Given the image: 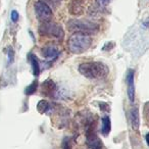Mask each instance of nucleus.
I'll return each mask as SVG.
<instances>
[{
    "label": "nucleus",
    "mask_w": 149,
    "mask_h": 149,
    "mask_svg": "<svg viewBox=\"0 0 149 149\" xmlns=\"http://www.w3.org/2000/svg\"><path fill=\"white\" fill-rule=\"evenodd\" d=\"M130 118H131V125H132V128L135 131L139 130V127H140V114H139V109L137 106L133 107L131 109L130 112Z\"/></svg>",
    "instance_id": "nucleus-8"
},
{
    "label": "nucleus",
    "mask_w": 149,
    "mask_h": 149,
    "mask_svg": "<svg viewBox=\"0 0 149 149\" xmlns=\"http://www.w3.org/2000/svg\"><path fill=\"white\" fill-rule=\"evenodd\" d=\"M96 1V4L98 5L99 7H101V8H104L105 6H107L108 3L111 1V0H95Z\"/></svg>",
    "instance_id": "nucleus-17"
},
{
    "label": "nucleus",
    "mask_w": 149,
    "mask_h": 149,
    "mask_svg": "<svg viewBox=\"0 0 149 149\" xmlns=\"http://www.w3.org/2000/svg\"><path fill=\"white\" fill-rule=\"evenodd\" d=\"M68 28L70 31L82 32L86 34L96 33L99 30V26L97 24L89 21H81V19H70L68 22Z\"/></svg>",
    "instance_id": "nucleus-3"
},
{
    "label": "nucleus",
    "mask_w": 149,
    "mask_h": 149,
    "mask_svg": "<svg viewBox=\"0 0 149 149\" xmlns=\"http://www.w3.org/2000/svg\"><path fill=\"white\" fill-rule=\"evenodd\" d=\"M86 140L89 149H102L103 144L100 140L99 137L96 135V133L93 131V129H88L87 134H86Z\"/></svg>",
    "instance_id": "nucleus-6"
},
{
    "label": "nucleus",
    "mask_w": 149,
    "mask_h": 149,
    "mask_svg": "<svg viewBox=\"0 0 149 149\" xmlns=\"http://www.w3.org/2000/svg\"><path fill=\"white\" fill-rule=\"evenodd\" d=\"M100 108H101L102 110H104V111H106V110H108V105L106 103H103V102H102V103H100Z\"/></svg>",
    "instance_id": "nucleus-20"
},
{
    "label": "nucleus",
    "mask_w": 149,
    "mask_h": 149,
    "mask_svg": "<svg viewBox=\"0 0 149 149\" xmlns=\"http://www.w3.org/2000/svg\"><path fill=\"white\" fill-rule=\"evenodd\" d=\"M29 57H30V62H31V64H32V70H33L34 76L38 77L40 74V64H39V61H38V58L36 57V55H34V54H30Z\"/></svg>",
    "instance_id": "nucleus-11"
},
{
    "label": "nucleus",
    "mask_w": 149,
    "mask_h": 149,
    "mask_svg": "<svg viewBox=\"0 0 149 149\" xmlns=\"http://www.w3.org/2000/svg\"><path fill=\"white\" fill-rule=\"evenodd\" d=\"M37 87H38V82L37 81H34L33 83L31 84V85H29L27 88H26L25 93L27 94V95H32V94H34L36 92V90H37Z\"/></svg>",
    "instance_id": "nucleus-15"
},
{
    "label": "nucleus",
    "mask_w": 149,
    "mask_h": 149,
    "mask_svg": "<svg viewBox=\"0 0 149 149\" xmlns=\"http://www.w3.org/2000/svg\"><path fill=\"white\" fill-rule=\"evenodd\" d=\"M60 1H61V0H51V2L54 3V4H58Z\"/></svg>",
    "instance_id": "nucleus-21"
},
{
    "label": "nucleus",
    "mask_w": 149,
    "mask_h": 149,
    "mask_svg": "<svg viewBox=\"0 0 149 149\" xmlns=\"http://www.w3.org/2000/svg\"><path fill=\"white\" fill-rule=\"evenodd\" d=\"M127 84H128V97L130 102L135 101V82L134 70H129L127 74Z\"/></svg>",
    "instance_id": "nucleus-7"
},
{
    "label": "nucleus",
    "mask_w": 149,
    "mask_h": 149,
    "mask_svg": "<svg viewBox=\"0 0 149 149\" xmlns=\"http://www.w3.org/2000/svg\"><path fill=\"white\" fill-rule=\"evenodd\" d=\"M54 90H55V85L52 81L48 80L45 83H43V92H45L46 94L53 93Z\"/></svg>",
    "instance_id": "nucleus-14"
},
{
    "label": "nucleus",
    "mask_w": 149,
    "mask_h": 149,
    "mask_svg": "<svg viewBox=\"0 0 149 149\" xmlns=\"http://www.w3.org/2000/svg\"><path fill=\"white\" fill-rule=\"evenodd\" d=\"M17 19H19V13L17 10H13L11 11V21L15 23L17 22Z\"/></svg>",
    "instance_id": "nucleus-18"
},
{
    "label": "nucleus",
    "mask_w": 149,
    "mask_h": 149,
    "mask_svg": "<svg viewBox=\"0 0 149 149\" xmlns=\"http://www.w3.org/2000/svg\"><path fill=\"white\" fill-rule=\"evenodd\" d=\"M146 109H147V111L149 112V102H148V103L146 104Z\"/></svg>",
    "instance_id": "nucleus-24"
},
{
    "label": "nucleus",
    "mask_w": 149,
    "mask_h": 149,
    "mask_svg": "<svg viewBox=\"0 0 149 149\" xmlns=\"http://www.w3.org/2000/svg\"><path fill=\"white\" fill-rule=\"evenodd\" d=\"M39 33L42 36H47L50 38H55L58 41H62L64 37V32L61 26L56 23H42L39 27Z\"/></svg>",
    "instance_id": "nucleus-4"
},
{
    "label": "nucleus",
    "mask_w": 149,
    "mask_h": 149,
    "mask_svg": "<svg viewBox=\"0 0 149 149\" xmlns=\"http://www.w3.org/2000/svg\"><path fill=\"white\" fill-rule=\"evenodd\" d=\"M42 54L44 57L49 58V59H56L57 56L59 55V51L55 46H46L42 49Z\"/></svg>",
    "instance_id": "nucleus-9"
},
{
    "label": "nucleus",
    "mask_w": 149,
    "mask_h": 149,
    "mask_svg": "<svg viewBox=\"0 0 149 149\" xmlns=\"http://www.w3.org/2000/svg\"><path fill=\"white\" fill-rule=\"evenodd\" d=\"M92 43L89 34L82 32H74L68 41V47L70 52L74 54H81L87 51Z\"/></svg>",
    "instance_id": "nucleus-2"
},
{
    "label": "nucleus",
    "mask_w": 149,
    "mask_h": 149,
    "mask_svg": "<svg viewBox=\"0 0 149 149\" xmlns=\"http://www.w3.org/2000/svg\"><path fill=\"white\" fill-rule=\"evenodd\" d=\"M34 9H35L36 17L41 23H47V22L51 21L52 17H53V13L46 2H44L42 0H38L34 5Z\"/></svg>",
    "instance_id": "nucleus-5"
},
{
    "label": "nucleus",
    "mask_w": 149,
    "mask_h": 149,
    "mask_svg": "<svg viewBox=\"0 0 149 149\" xmlns=\"http://www.w3.org/2000/svg\"><path fill=\"white\" fill-rule=\"evenodd\" d=\"M62 149H72V143H70V138H64L62 141V145H61Z\"/></svg>",
    "instance_id": "nucleus-16"
},
{
    "label": "nucleus",
    "mask_w": 149,
    "mask_h": 149,
    "mask_svg": "<svg viewBox=\"0 0 149 149\" xmlns=\"http://www.w3.org/2000/svg\"><path fill=\"white\" fill-rule=\"evenodd\" d=\"M146 142H147V144L149 145V133L146 135Z\"/></svg>",
    "instance_id": "nucleus-23"
},
{
    "label": "nucleus",
    "mask_w": 149,
    "mask_h": 149,
    "mask_svg": "<svg viewBox=\"0 0 149 149\" xmlns=\"http://www.w3.org/2000/svg\"><path fill=\"white\" fill-rule=\"evenodd\" d=\"M144 26L145 27H149V19H147V21L144 22Z\"/></svg>",
    "instance_id": "nucleus-22"
},
{
    "label": "nucleus",
    "mask_w": 149,
    "mask_h": 149,
    "mask_svg": "<svg viewBox=\"0 0 149 149\" xmlns=\"http://www.w3.org/2000/svg\"><path fill=\"white\" fill-rule=\"evenodd\" d=\"M37 109L40 113H46L50 109V104L46 100H40L37 104Z\"/></svg>",
    "instance_id": "nucleus-13"
},
{
    "label": "nucleus",
    "mask_w": 149,
    "mask_h": 149,
    "mask_svg": "<svg viewBox=\"0 0 149 149\" xmlns=\"http://www.w3.org/2000/svg\"><path fill=\"white\" fill-rule=\"evenodd\" d=\"M110 130H111V122H110L109 116H103L102 118V127H101V132L104 136H107L109 134Z\"/></svg>",
    "instance_id": "nucleus-12"
},
{
    "label": "nucleus",
    "mask_w": 149,
    "mask_h": 149,
    "mask_svg": "<svg viewBox=\"0 0 149 149\" xmlns=\"http://www.w3.org/2000/svg\"><path fill=\"white\" fill-rule=\"evenodd\" d=\"M84 9L83 0H72L70 4V13L72 15H81Z\"/></svg>",
    "instance_id": "nucleus-10"
},
{
    "label": "nucleus",
    "mask_w": 149,
    "mask_h": 149,
    "mask_svg": "<svg viewBox=\"0 0 149 149\" xmlns=\"http://www.w3.org/2000/svg\"><path fill=\"white\" fill-rule=\"evenodd\" d=\"M79 72L87 79L98 80L103 79L107 76L108 68L103 62L89 61L83 62L79 65Z\"/></svg>",
    "instance_id": "nucleus-1"
},
{
    "label": "nucleus",
    "mask_w": 149,
    "mask_h": 149,
    "mask_svg": "<svg viewBox=\"0 0 149 149\" xmlns=\"http://www.w3.org/2000/svg\"><path fill=\"white\" fill-rule=\"evenodd\" d=\"M8 56H9V62H13V49H11V48H9Z\"/></svg>",
    "instance_id": "nucleus-19"
}]
</instances>
